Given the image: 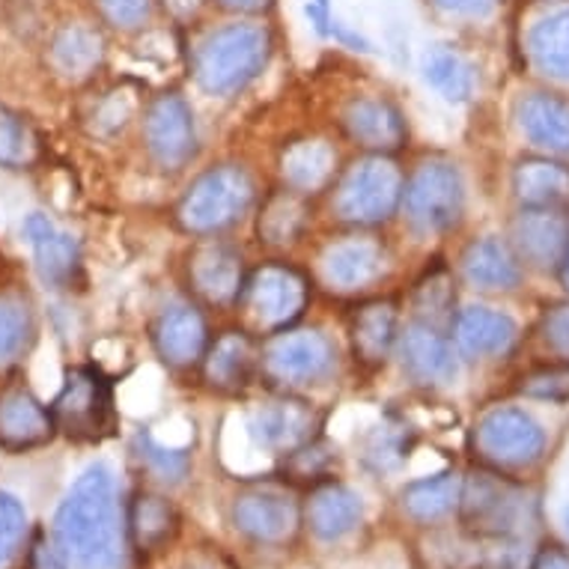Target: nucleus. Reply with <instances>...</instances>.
I'll return each instance as SVG.
<instances>
[{
	"instance_id": "20e7f679",
	"label": "nucleus",
	"mask_w": 569,
	"mask_h": 569,
	"mask_svg": "<svg viewBox=\"0 0 569 569\" xmlns=\"http://www.w3.org/2000/svg\"><path fill=\"white\" fill-rule=\"evenodd\" d=\"M402 170L388 156H367L337 186L335 212L355 227H376L400 209Z\"/></svg>"
},
{
	"instance_id": "ea45409f",
	"label": "nucleus",
	"mask_w": 569,
	"mask_h": 569,
	"mask_svg": "<svg viewBox=\"0 0 569 569\" xmlns=\"http://www.w3.org/2000/svg\"><path fill=\"white\" fill-rule=\"evenodd\" d=\"M519 391L531 400L542 402H567L569 400V365H555L533 370L522 379Z\"/></svg>"
},
{
	"instance_id": "f257e3e1",
	"label": "nucleus",
	"mask_w": 569,
	"mask_h": 569,
	"mask_svg": "<svg viewBox=\"0 0 569 569\" xmlns=\"http://www.w3.org/2000/svg\"><path fill=\"white\" fill-rule=\"evenodd\" d=\"M57 549L76 569L120 567V507L117 480L104 462H93L78 477L57 507L54 516Z\"/></svg>"
},
{
	"instance_id": "423d86ee",
	"label": "nucleus",
	"mask_w": 569,
	"mask_h": 569,
	"mask_svg": "<svg viewBox=\"0 0 569 569\" xmlns=\"http://www.w3.org/2000/svg\"><path fill=\"white\" fill-rule=\"evenodd\" d=\"M402 209L420 233L453 230L466 209V186L450 161H423L402 188Z\"/></svg>"
},
{
	"instance_id": "8fccbe9b",
	"label": "nucleus",
	"mask_w": 569,
	"mask_h": 569,
	"mask_svg": "<svg viewBox=\"0 0 569 569\" xmlns=\"http://www.w3.org/2000/svg\"><path fill=\"white\" fill-rule=\"evenodd\" d=\"M313 7H317V10H322V12H328V0H313Z\"/></svg>"
},
{
	"instance_id": "f03ea898",
	"label": "nucleus",
	"mask_w": 569,
	"mask_h": 569,
	"mask_svg": "<svg viewBox=\"0 0 569 569\" xmlns=\"http://www.w3.org/2000/svg\"><path fill=\"white\" fill-rule=\"evenodd\" d=\"M271 57V33L262 24L236 21L209 33L194 54V78L200 90L216 99L242 93L260 76Z\"/></svg>"
},
{
	"instance_id": "aec40b11",
	"label": "nucleus",
	"mask_w": 569,
	"mask_h": 569,
	"mask_svg": "<svg viewBox=\"0 0 569 569\" xmlns=\"http://www.w3.org/2000/svg\"><path fill=\"white\" fill-rule=\"evenodd\" d=\"M233 522L251 540L283 542L290 540L296 528H299V510L287 495L248 492L236 498Z\"/></svg>"
},
{
	"instance_id": "2f4dec72",
	"label": "nucleus",
	"mask_w": 569,
	"mask_h": 569,
	"mask_svg": "<svg viewBox=\"0 0 569 569\" xmlns=\"http://www.w3.org/2000/svg\"><path fill=\"white\" fill-rule=\"evenodd\" d=\"M423 78L439 90L448 102H468L475 93V69L466 63V57L445 46L430 48L423 54Z\"/></svg>"
},
{
	"instance_id": "9d476101",
	"label": "nucleus",
	"mask_w": 569,
	"mask_h": 569,
	"mask_svg": "<svg viewBox=\"0 0 569 569\" xmlns=\"http://www.w3.org/2000/svg\"><path fill=\"white\" fill-rule=\"evenodd\" d=\"M143 143L150 159L168 173H177L197 156V122L191 104L179 93H164L147 108Z\"/></svg>"
},
{
	"instance_id": "49530a36",
	"label": "nucleus",
	"mask_w": 569,
	"mask_h": 569,
	"mask_svg": "<svg viewBox=\"0 0 569 569\" xmlns=\"http://www.w3.org/2000/svg\"><path fill=\"white\" fill-rule=\"evenodd\" d=\"M164 7H168V12L173 16V19H191V16H197L200 12V7H203V0H164Z\"/></svg>"
},
{
	"instance_id": "3c124183",
	"label": "nucleus",
	"mask_w": 569,
	"mask_h": 569,
	"mask_svg": "<svg viewBox=\"0 0 569 569\" xmlns=\"http://www.w3.org/2000/svg\"><path fill=\"white\" fill-rule=\"evenodd\" d=\"M563 528H567V537H569V507L563 510Z\"/></svg>"
},
{
	"instance_id": "de8ad7c7",
	"label": "nucleus",
	"mask_w": 569,
	"mask_h": 569,
	"mask_svg": "<svg viewBox=\"0 0 569 569\" xmlns=\"http://www.w3.org/2000/svg\"><path fill=\"white\" fill-rule=\"evenodd\" d=\"M224 10H233V12H266L271 7V0H218Z\"/></svg>"
},
{
	"instance_id": "c9c22d12",
	"label": "nucleus",
	"mask_w": 569,
	"mask_h": 569,
	"mask_svg": "<svg viewBox=\"0 0 569 569\" xmlns=\"http://www.w3.org/2000/svg\"><path fill=\"white\" fill-rule=\"evenodd\" d=\"M39 134L19 111L0 104V168L30 170L39 161Z\"/></svg>"
},
{
	"instance_id": "bb28decb",
	"label": "nucleus",
	"mask_w": 569,
	"mask_h": 569,
	"mask_svg": "<svg viewBox=\"0 0 569 569\" xmlns=\"http://www.w3.org/2000/svg\"><path fill=\"white\" fill-rule=\"evenodd\" d=\"M519 126L528 138L551 152H569V102L551 93L525 96L516 108Z\"/></svg>"
},
{
	"instance_id": "39448f33",
	"label": "nucleus",
	"mask_w": 569,
	"mask_h": 569,
	"mask_svg": "<svg viewBox=\"0 0 569 569\" xmlns=\"http://www.w3.org/2000/svg\"><path fill=\"white\" fill-rule=\"evenodd\" d=\"M48 409L69 439L99 441L113 427V388L102 370L72 367Z\"/></svg>"
},
{
	"instance_id": "58836bf2",
	"label": "nucleus",
	"mask_w": 569,
	"mask_h": 569,
	"mask_svg": "<svg viewBox=\"0 0 569 569\" xmlns=\"http://www.w3.org/2000/svg\"><path fill=\"white\" fill-rule=\"evenodd\" d=\"M138 453L147 462L152 475H159L161 480H182L188 471V453L182 448H168L161 445L152 432H138Z\"/></svg>"
},
{
	"instance_id": "09e8293b",
	"label": "nucleus",
	"mask_w": 569,
	"mask_h": 569,
	"mask_svg": "<svg viewBox=\"0 0 569 569\" xmlns=\"http://www.w3.org/2000/svg\"><path fill=\"white\" fill-rule=\"evenodd\" d=\"M560 278H563V287L569 290V244H567V253H563V260H560Z\"/></svg>"
},
{
	"instance_id": "a211bd4d",
	"label": "nucleus",
	"mask_w": 569,
	"mask_h": 569,
	"mask_svg": "<svg viewBox=\"0 0 569 569\" xmlns=\"http://www.w3.org/2000/svg\"><path fill=\"white\" fill-rule=\"evenodd\" d=\"M54 430L51 409H46L28 388H10L0 393V448L16 453L42 448L51 441Z\"/></svg>"
},
{
	"instance_id": "393cba45",
	"label": "nucleus",
	"mask_w": 569,
	"mask_h": 569,
	"mask_svg": "<svg viewBox=\"0 0 569 569\" xmlns=\"http://www.w3.org/2000/svg\"><path fill=\"white\" fill-rule=\"evenodd\" d=\"M365 516L361 495L340 483H322L308 501V525L319 540L335 542L352 533Z\"/></svg>"
},
{
	"instance_id": "79ce46f5",
	"label": "nucleus",
	"mask_w": 569,
	"mask_h": 569,
	"mask_svg": "<svg viewBox=\"0 0 569 569\" xmlns=\"http://www.w3.org/2000/svg\"><path fill=\"white\" fill-rule=\"evenodd\" d=\"M108 24L120 30H134L150 19L152 0H96Z\"/></svg>"
},
{
	"instance_id": "a878e982",
	"label": "nucleus",
	"mask_w": 569,
	"mask_h": 569,
	"mask_svg": "<svg viewBox=\"0 0 569 569\" xmlns=\"http://www.w3.org/2000/svg\"><path fill=\"white\" fill-rule=\"evenodd\" d=\"M513 191L525 209H563L569 206V168L563 161L522 159L513 170Z\"/></svg>"
},
{
	"instance_id": "dca6fc26",
	"label": "nucleus",
	"mask_w": 569,
	"mask_h": 569,
	"mask_svg": "<svg viewBox=\"0 0 569 569\" xmlns=\"http://www.w3.org/2000/svg\"><path fill=\"white\" fill-rule=\"evenodd\" d=\"M24 236H28L30 251L37 260L39 278L46 280L48 287L63 290L76 280L81 269V248H78L76 236L66 233L42 212H33L24 221Z\"/></svg>"
},
{
	"instance_id": "c03bdc74",
	"label": "nucleus",
	"mask_w": 569,
	"mask_h": 569,
	"mask_svg": "<svg viewBox=\"0 0 569 569\" xmlns=\"http://www.w3.org/2000/svg\"><path fill=\"white\" fill-rule=\"evenodd\" d=\"M28 569H69V563H66L63 551L57 546H51L46 537H37L33 546H30Z\"/></svg>"
},
{
	"instance_id": "72a5a7b5",
	"label": "nucleus",
	"mask_w": 569,
	"mask_h": 569,
	"mask_svg": "<svg viewBox=\"0 0 569 569\" xmlns=\"http://www.w3.org/2000/svg\"><path fill=\"white\" fill-rule=\"evenodd\" d=\"M37 337V319L28 299L0 296V370L19 361Z\"/></svg>"
},
{
	"instance_id": "1a4fd4ad",
	"label": "nucleus",
	"mask_w": 569,
	"mask_h": 569,
	"mask_svg": "<svg viewBox=\"0 0 569 569\" xmlns=\"http://www.w3.org/2000/svg\"><path fill=\"white\" fill-rule=\"evenodd\" d=\"M475 448L492 466L522 468L540 459L546 448V432L528 411L498 406L477 420Z\"/></svg>"
},
{
	"instance_id": "6e6552de",
	"label": "nucleus",
	"mask_w": 569,
	"mask_h": 569,
	"mask_svg": "<svg viewBox=\"0 0 569 569\" xmlns=\"http://www.w3.org/2000/svg\"><path fill=\"white\" fill-rule=\"evenodd\" d=\"M242 301L253 322L266 331H283L305 313L310 301V283L296 266L266 262L244 280Z\"/></svg>"
},
{
	"instance_id": "2eb2a0df",
	"label": "nucleus",
	"mask_w": 569,
	"mask_h": 569,
	"mask_svg": "<svg viewBox=\"0 0 569 569\" xmlns=\"http://www.w3.org/2000/svg\"><path fill=\"white\" fill-rule=\"evenodd\" d=\"M152 346L168 367L186 370L203 361L209 349V328L194 305H170L152 326Z\"/></svg>"
},
{
	"instance_id": "4be33fe9",
	"label": "nucleus",
	"mask_w": 569,
	"mask_h": 569,
	"mask_svg": "<svg viewBox=\"0 0 569 569\" xmlns=\"http://www.w3.org/2000/svg\"><path fill=\"white\" fill-rule=\"evenodd\" d=\"M349 335H352L355 355L365 365H385L397 340H400V310L391 299L367 301L355 310Z\"/></svg>"
},
{
	"instance_id": "4c0bfd02",
	"label": "nucleus",
	"mask_w": 569,
	"mask_h": 569,
	"mask_svg": "<svg viewBox=\"0 0 569 569\" xmlns=\"http://www.w3.org/2000/svg\"><path fill=\"white\" fill-rule=\"evenodd\" d=\"M409 436L402 423H382L376 427L365 441V459L379 471L397 468L402 459L409 457Z\"/></svg>"
},
{
	"instance_id": "f704fd0d",
	"label": "nucleus",
	"mask_w": 569,
	"mask_h": 569,
	"mask_svg": "<svg viewBox=\"0 0 569 569\" xmlns=\"http://www.w3.org/2000/svg\"><path fill=\"white\" fill-rule=\"evenodd\" d=\"M308 224V206L301 200L299 191H280L269 197V203L260 212V236L269 244L296 242Z\"/></svg>"
},
{
	"instance_id": "e433bc0d",
	"label": "nucleus",
	"mask_w": 569,
	"mask_h": 569,
	"mask_svg": "<svg viewBox=\"0 0 569 569\" xmlns=\"http://www.w3.org/2000/svg\"><path fill=\"white\" fill-rule=\"evenodd\" d=\"M177 528V513L168 498L152 492H140L131 505V533L140 549H159L161 542Z\"/></svg>"
},
{
	"instance_id": "f8f14e48",
	"label": "nucleus",
	"mask_w": 569,
	"mask_h": 569,
	"mask_svg": "<svg viewBox=\"0 0 569 569\" xmlns=\"http://www.w3.org/2000/svg\"><path fill=\"white\" fill-rule=\"evenodd\" d=\"M462 516L471 528L483 533H507L522 522L525 501L513 483L495 475L468 477L462 486Z\"/></svg>"
},
{
	"instance_id": "4468645a",
	"label": "nucleus",
	"mask_w": 569,
	"mask_h": 569,
	"mask_svg": "<svg viewBox=\"0 0 569 569\" xmlns=\"http://www.w3.org/2000/svg\"><path fill=\"white\" fill-rule=\"evenodd\" d=\"M400 346L402 370L418 385L427 388H441L450 385L459 373L457 352L448 337L430 322H411L397 340Z\"/></svg>"
},
{
	"instance_id": "473e14b6",
	"label": "nucleus",
	"mask_w": 569,
	"mask_h": 569,
	"mask_svg": "<svg viewBox=\"0 0 569 569\" xmlns=\"http://www.w3.org/2000/svg\"><path fill=\"white\" fill-rule=\"evenodd\" d=\"M531 57L546 76L569 78V10L551 12L533 28Z\"/></svg>"
},
{
	"instance_id": "ddd939ff",
	"label": "nucleus",
	"mask_w": 569,
	"mask_h": 569,
	"mask_svg": "<svg viewBox=\"0 0 569 569\" xmlns=\"http://www.w3.org/2000/svg\"><path fill=\"white\" fill-rule=\"evenodd\" d=\"M191 287L203 301L216 308H230L242 299L244 290V266L242 253L227 242L197 244L188 262Z\"/></svg>"
},
{
	"instance_id": "7c9ffc66",
	"label": "nucleus",
	"mask_w": 569,
	"mask_h": 569,
	"mask_svg": "<svg viewBox=\"0 0 569 569\" xmlns=\"http://www.w3.org/2000/svg\"><path fill=\"white\" fill-rule=\"evenodd\" d=\"M462 483L453 471L423 477L402 489V507L415 522H439L459 505Z\"/></svg>"
},
{
	"instance_id": "c756f323",
	"label": "nucleus",
	"mask_w": 569,
	"mask_h": 569,
	"mask_svg": "<svg viewBox=\"0 0 569 569\" xmlns=\"http://www.w3.org/2000/svg\"><path fill=\"white\" fill-rule=\"evenodd\" d=\"M102 37L84 24H69L51 42V66H54L57 76L69 78V81L93 76L102 63Z\"/></svg>"
},
{
	"instance_id": "9b49d317",
	"label": "nucleus",
	"mask_w": 569,
	"mask_h": 569,
	"mask_svg": "<svg viewBox=\"0 0 569 569\" xmlns=\"http://www.w3.org/2000/svg\"><path fill=\"white\" fill-rule=\"evenodd\" d=\"M317 409L296 397H274L248 415V436L257 448L269 453H292L317 439Z\"/></svg>"
},
{
	"instance_id": "a18cd8bd",
	"label": "nucleus",
	"mask_w": 569,
	"mask_h": 569,
	"mask_svg": "<svg viewBox=\"0 0 569 569\" xmlns=\"http://www.w3.org/2000/svg\"><path fill=\"white\" fill-rule=\"evenodd\" d=\"M441 10L453 12V16H468V19H483L495 10L498 0H436Z\"/></svg>"
},
{
	"instance_id": "7ed1b4c3",
	"label": "nucleus",
	"mask_w": 569,
	"mask_h": 569,
	"mask_svg": "<svg viewBox=\"0 0 569 569\" xmlns=\"http://www.w3.org/2000/svg\"><path fill=\"white\" fill-rule=\"evenodd\" d=\"M253 203V179L236 164H218L188 186L177 206L179 227L191 236H216L236 221Z\"/></svg>"
},
{
	"instance_id": "6ab92c4d",
	"label": "nucleus",
	"mask_w": 569,
	"mask_h": 569,
	"mask_svg": "<svg viewBox=\"0 0 569 569\" xmlns=\"http://www.w3.org/2000/svg\"><path fill=\"white\" fill-rule=\"evenodd\" d=\"M203 379L221 393H239L248 388L253 370L260 365L257 340L244 331H224L203 355Z\"/></svg>"
},
{
	"instance_id": "5701e85b",
	"label": "nucleus",
	"mask_w": 569,
	"mask_h": 569,
	"mask_svg": "<svg viewBox=\"0 0 569 569\" xmlns=\"http://www.w3.org/2000/svg\"><path fill=\"white\" fill-rule=\"evenodd\" d=\"M322 271L337 290H365L385 271V251L370 239H343L326 251Z\"/></svg>"
},
{
	"instance_id": "c85d7f7f",
	"label": "nucleus",
	"mask_w": 569,
	"mask_h": 569,
	"mask_svg": "<svg viewBox=\"0 0 569 569\" xmlns=\"http://www.w3.org/2000/svg\"><path fill=\"white\" fill-rule=\"evenodd\" d=\"M280 170H283V179H287V186L292 191L313 194L319 188H326L335 177L337 152L328 147L326 140H296L290 150L283 152Z\"/></svg>"
},
{
	"instance_id": "412c9836",
	"label": "nucleus",
	"mask_w": 569,
	"mask_h": 569,
	"mask_svg": "<svg viewBox=\"0 0 569 569\" xmlns=\"http://www.w3.org/2000/svg\"><path fill=\"white\" fill-rule=\"evenodd\" d=\"M516 248L525 260L549 269L560 266L569 244V221L563 209H525L513 227Z\"/></svg>"
},
{
	"instance_id": "cd10ccee",
	"label": "nucleus",
	"mask_w": 569,
	"mask_h": 569,
	"mask_svg": "<svg viewBox=\"0 0 569 569\" xmlns=\"http://www.w3.org/2000/svg\"><path fill=\"white\" fill-rule=\"evenodd\" d=\"M462 271L477 290H513L522 278L513 251L492 236L468 244V251L462 253Z\"/></svg>"
},
{
	"instance_id": "f3484780",
	"label": "nucleus",
	"mask_w": 569,
	"mask_h": 569,
	"mask_svg": "<svg viewBox=\"0 0 569 569\" xmlns=\"http://www.w3.org/2000/svg\"><path fill=\"white\" fill-rule=\"evenodd\" d=\"M346 134L373 156H391L406 143V117L388 99H355L343 111Z\"/></svg>"
},
{
	"instance_id": "37998d69",
	"label": "nucleus",
	"mask_w": 569,
	"mask_h": 569,
	"mask_svg": "<svg viewBox=\"0 0 569 569\" xmlns=\"http://www.w3.org/2000/svg\"><path fill=\"white\" fill-rule=\"evenodd\" d=\"M542 340L558 355L569 358V305H555L542 313Z\"/></svg>"
},
{
	"instance_id": "0eeeda50",
	"label": "nucleus",
	"mask_w": 569,
	"mask_h": 569,
	"mask_svg": "<svg viewBox=\"0 0 569 569\" xmlns=\"http://www.w3.org/2000/svg\"><path fill=\"white\" fill-rule=\"evenodd\" d=\"M260 365L283 388H305L335 373L337 349L317 328H283L266 343Z\"/></svg>"
},
{
	"instance_id": "a19ab883",
	"label": "nucleus",
	"mask_w": 569,
	"mask_h": 569,
	"mask_svg": "<svg viewBox=\"0 0 569 569\" xmlns=\"http://www.w3.org/2000/svg\"><path fill=\"white\" fill-rule=\"evenodd\" d=\"M28 528V513L16 495L0 492V563L19 549L21 537Z\"/></svg>"
},
{
	"instance_id": "b1692460",
	"label": "nucleus",
	"mask_w": 569,
	"mask_h": 569,
	"mask_svg": "<svg viewBox=\"0 0 569 569\" xmlns=\"http://www.w3.org/2000/svg\"><path fill=\"white\" fill-rule=\"evenodd\" d=\"M453 340L468 358L505 355L516 343V322L501 310L466 308L453 322Z\"/></svg>"
}]
</instances>
